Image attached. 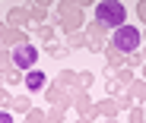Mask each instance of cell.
Segmentation results:
<instances>
[{"label":"cell","mask_w":146,"mask_h":123,"mask_svg":"<svg viewBox=\"0 0 146 123\" xmlns=\"http://www.w3.org/2000/svg\"><path fill=\"white\" fill-rule=\"evenodd\" d=\"M111 44L117 47V51L130 54V51H137V47H140V32H137L133 26H117L114 35H111Z\"/></svg>","instance_id":"2"},{"label":"cell","mask_w":146,"mask_h":123,"mask_svg":"<svg viewBox=\"0 0 146 123\" xmlns=\"http://www.w3.org/2000/svg\"><path fill=\"white\" fill-rule=\"evenodd\" d=\"M26 85H29V88H41V85H44V73H38V69H32L29 76H26Z\"/></svg>","instance_id":"4"},{"label":"cell","mask_w":146,"mask_h":123,"mask_svg":"<svg viewBox=\"0 0 146 123\" xmlns=\"http://www.w3.org/2000/svg\"><path fill=\"white\" fill-rule=\"evenodd\" d=\"M35 60H38V51H35L32 44H19L16 51H13V63H16L19 69H29Z\"/></svg>","instance_id":"3"},{"label":"cell","mask_w":146,"mask_h":123,"mask_svg":"<svg viewBox=\"0 0 146 123\" xmlns=\"http://www.w3.org/2000/svg\"><path fill=\"white\" fill-rule=\"evenodd\" d=\"M124 16H127V10H124L121 0H102V3L95 7V19H99V26L117 29V26H124Z\"/></svg>","instance_id":"1"}]
</instances>
